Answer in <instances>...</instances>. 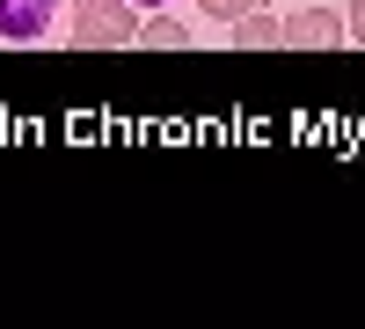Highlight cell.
Listing matches in <instances>:
<instances>
[{
  "label": "cell",
  "mask_w": 365,
  "mask_h": 329,
  "mask_svg": "<svg viewBox=\"0 0 365 329\" xmlns=\"http://www.w3.org/2000/svg\"><path fill=\"white\" fill-rule=\"evenodd\" d=\"M73 8H81V0H73Z\"/></svg>",
  "instance_id": "9c48e42d"
},
{
  "label": "cell",
  "mask_w": 365,
  "mask_h": 329,
  "mask_svg": "<svg viewBox=\"0 0 365 329\" xmlns=\"http://www.w3.org/2000/svg\"><path fill=\"white\" fill-rule=\"evenodd\" d=\"M344 37H351V44H365V0H351V15H344Z\"/></svg>",
  "instance_id": "52a82bcc"
},
{
  "label": "cell",
  "mask_w": 365,
  "mask_h": 329,
  "mask_svg": "<svg viewBox=\"0 0 365 329\" xmlns=\"http://www.w3.org/2000/svg\"><path fill=\"white\" fill-rule=\"evenodd\" d=\"M132 8H139V15H146V8H168V0H132Z\"/></svg>",
  "instance_id": "ba28073f"
},
{
  "label": "cell",
  "mask_w": 365,
  "mask_h": 329,
  "mask_svg": "<svg viewBox=\"0 0 365 329\" xmlns=\"http://www.w3.org/2000/svg\"><path fill=\"white\" fill-rule=\"evenodd\" d=\"M278 29H285V44H307V51L344 44V15H336V8H299V15H285Z\"/></svg>",
  "instance_id": "3957f363"
},
{
  "label": "cell",
  "mask_w": 365,
  "mask_h": 329,
  "mask_svg": "<svg viewBox=\"0 0 365 329\" xmlns=\"http://www.w3.org/2000/svg\"><path fill=\"white\" fill-rule=\"evenodd\" d=\"M234 44L241 51H270V44H285V29L270 8H249V15H234Z\"/></svg>",
  "instance_id": "5b68a950"
},
{
  "label": "cell",
  "mask_w": 365,
  "mask_h": 329,
  "mask_svg": "<svg viewBox=\"0 0 365 329\" xmlns=\"http://www.w3.org/2000/svg\"><path fill=\"white\" fill-rule=\"evenodd\" d=\"M58 22V0H0V44H44Z\"/></svg>",
  "instance_id": "7a4b0ae2"
},
{
  "label": "cell",
  "mask_w": 365,
  "mask_h": 329,
  "mask_svg": "<svg viewBox=\"0 0 365 329\" xmlns=\"http://www.w3.org/2000/svg\"><path fill=\"white\" fill-rule=\"evenodd\" d=\"M197 15L205 22H234V15H249V0H197Z\"/></svg>",
  "instance_id": "8992f818"
},
{
  "label": "cell",
  "mask_w": 365,
  "mask_h": 329,
  "mask_svg": "<svg viewBox=\"0 0 365 329\" xmlns=\"http://www.w3.org/2000/svg\"><path fill=\"white\" fill-rule=\"evenodd\" d=\"M132 29H139L132 0H81L73 8V44L81 51H117V44H132Z\"/></svg>",
  "instance_id": "6da1fadb"
},
{
  "label": "cell",
  "mask_w": 365,
  "mask_h": 329,
  "mask_svg": "<svg viewBox=\"0 0 365 329\" xmlns=\"http://www.w3.org/2000/svg\"><path fill=\"white\" fill-rule=\"evenodd\" d=\"M132 44H146V51H182V44H190V29L168 22V8H146L139 29H132Z\"/></svg>",
  "instance_id": "277c9868"
}]
</instances>
